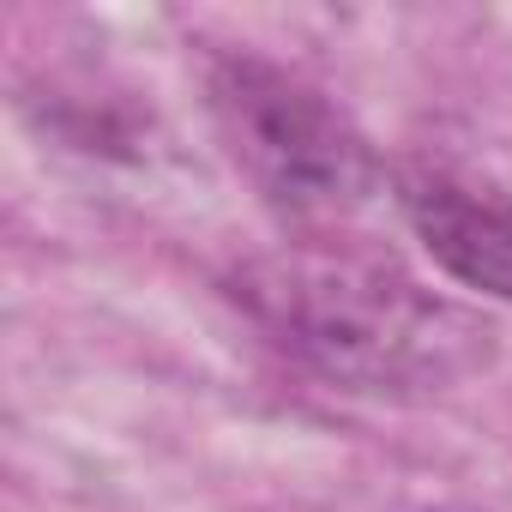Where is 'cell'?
I'll return each mask as SVG.
<instances>
[{
  "mask_svg": "<svg viewBox=\"0 0 512 512\" xmlns=\"http://www.w3.org/2000/svg\"><path fill=\"white\" fill-rule=\"evenodd\" d=\"M398 205L446 278L494 302H512V205L506 199L476 193L440 169H404Z\"/></svg>",
  "mask_w": 512,
  "mask_h": 512,
  "instance_id": "cell-3",
  "label": "cell"
},
{
  "mask_svg": "<svg viewBox=\"0 0 512 512\" xmlns=\"http://www.w3.org/2000/svg\"><path fill=\"white\" fill-rule=\"evenodd\" d=\"M235 296L278 350L344 392L422 398L494 362V326L482 314L422 290L374 247L320 241L272 253L235 278Z\"/></svg>",
  "mask_w": 512,
  "mask_h": 512,
  "instance_id": "cell-1",
  "label": "cell"
},
{
  "mask_svg": "<svg viewBox=\"0 0 512 512\" xmlns=\"http://www.w3.org/2000/svg\"><path fill=\"white\" fill-rule=\"evenodd\" d=\"M205 91L235 163L284 217H344L380 187L368 139L296 73L260 55H217Z\"/></svg>",
  "mask_w": 512,
  "mask_h": 512,
  "instance_id": "cell-2",
  "label": "cell"
}]
</instances>
